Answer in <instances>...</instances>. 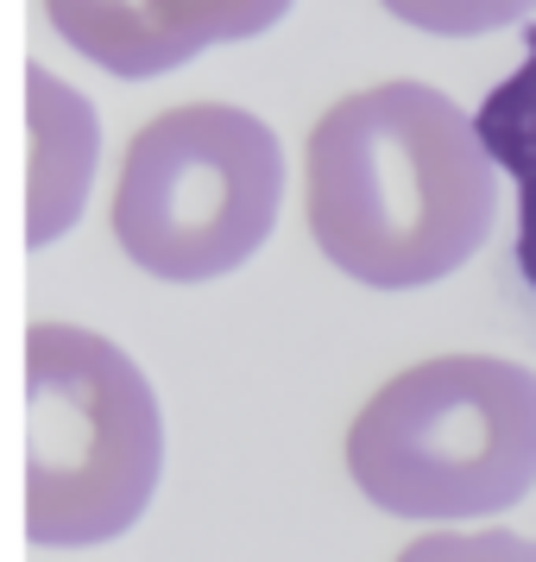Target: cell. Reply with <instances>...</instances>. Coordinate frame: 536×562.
<instances>
[{
	"label": "cell",
	"instance_id": "2",
	"mask_svg": "<svg viewBox=\"0 0 536 562\" xmlns=\"http://www.w3.org/2000/svg\"><path fill=\"white\" fill-rule=\"evenodd\" d=\"M347 474L391 518H492L536 486V373L499 355L417 360L347 424Z\"/></svg>",
	"mask_w": 536,
	"mask_h": 562
},
{
	"label": "cell",
	"instance_id": "8",
	"mask_svg": "<svg viewBox=\"0 0 536 562\" xmlns=\"http://www.w3.org/2000/svg\"><path fill=\"white\" fill-rule=\"evenodd\" d=\"M385 13L435 38H480V32L531 20L536 0H385Z\"/></svg>",
	"mask_w": 536,
	"mask_h": 562
},
{
	"label": "cell",
	"instance_id": "4",
	"mask_svg": "<svg viewBox=\"0 0 536 562\" xmlns=\"http://www.w3.org/2000/svg\"><path fill=\"white\" fill-rule=\"evenodd\" d=\"M284 146L253 108L183 102L133 133L114 183L121 254L164 284L240 272L272 240Z\"/></svg>",
	"mask_w": 536,
	"mask_h": 562
},
{
	"label": "cell",
	"instance_id": "7",
	"mask_svg": "<svg viewBox=\"0 0 536 562\" xmlns=\"http://www.w3.org/2000/svg\"><path fill=\"white\" fill-rule=\"evenodd\" d=\"M474 127H480L492 165H499L511 178V190H517V272H524V284L536 291V26H531V38H524L517 70L486 89Z\"/></svg>",
	"mask_w": 536,
	"mask_h": 562
},
{
	"label": "cell",
	"instance_id": "5",
	"mask_svg": "<svg viewBox=\"0 0 536 562\" xmlns=\"http://www.w3.org/2000/svg\"><path fill=\"white\" fill-rule=\"evenodd\" d=\"M290 0H45L57 38L102 64L107 77H164L215 45L272 32Z\"/></svg>",
	"mask_w": 536,
	"mask_h": 562
},
{
	"label": "cell",
	"instance_id": "3",
	"mask_svg": "<svg viewBox=\"0 0 536 562\" xmlns=\"http://www.w3.org/2000/svg\"><path fill=\"white\" fill-rule=\"evenodd\" d=\"M164 468L152 380L107 335L26 329V543L82 550L139 525Z\"/></svg>",
	"mask_w": 536,
	"mask_h": 562
},
{
	"label": "cell",
	"instance_id": "9",
	"mask_svg": "<svg viewBox=\"0 0 536 562\" xmlns=\"http://www.w3.org/2000/svg\"><path fill=\"white\" fill-rule=\"evenodd\" d=\"M398 562H536V537L517 531H430Z\"/></svg>",
	"mask_w": 536,
	"mask_h": 562
},
{
	"label": "cell",
	"instance_id": "6",
	"mask_svg": "<svg viewBox=\"0 0 536 562\" xmlns=\"http://www.w3.org/2000/svg\"><path fill=\"white\" fill-rule=\"evenodd\" d=\"M26 247H52L77 228L102 165V114L77 82L26 64Z\"/></svg>",
	"mask_w": 536,
	"mask_h": 562
},
{
	"label": "cell",
	"instance_id": "1",
	"mask_svg": "<svg viewBox=\"0 0 536 562\" xmlns=\"http://www.w3.org/2000/svg\"><path fill=\"white\" fill-rule=\"evenodd\" d=\"M309 234L334 272L417 291L460 272L499 222V165L435 82H373L316 121L304 153Z\"/></svg>",
	"mask_w": 536,
	"mask_h": 562
}]
</instances>
